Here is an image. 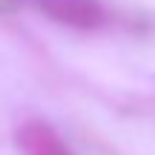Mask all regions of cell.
<instances>
[{"label": "cell", "instance_id": "obj_1", "mask_svg": "<svg viewBox=\"0 0 155 155\" xmlns=\"http://www.w3.org/2000/svg\"><path fill=\"white\" fill-rule=\"evenodd\" d=\"M46 17L72 29H98L106 12L101 0H35Z\"/></svg>", "mask_w": 155, "mask_h": 155}, {"label": "cell", "instance_id": "obj_2", "mask_svg": "<svg viewBox=\"0 0 155 155\" xmlns=\"http://www.w3.org/2000/svg\"><path fill=\"white\" fill-rule=\"evenodd\" d=\"M23 155H75L66 144L61 141V135L43 121H29L17 135Z\"/></svg>", "mask_w": 155, "mask_h": 155}]
</instances>
